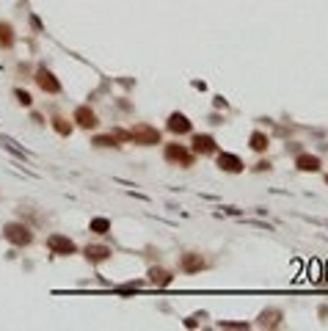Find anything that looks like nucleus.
I'll return each mask as SVG.
<instances>
[{
    "label": "nucleus",
    "instance_id": "obj_15",
    "mask_svg": "<svg viewBox=\"0 0 328 331\" xmlns=\"http://www.w3.org/2000/svg\"><path fill=\"white\" fill-rule=\"evenodd\" d=\"M14 44V28L8 22H0V47H11Z\"/></svg>",
    "mask_w": 328,
    "mask_h": 331
},
{
    "label": "nucleus",
    "instance_id": "obj_11",
    "mask_svg": "<svg viewBox=\"0 0 328 331\" xmlns=\"http://www.w3.org/2000/svg\"><path fill=\"white\" fill-rule=\"evenodd\" d=\"M86 260H91V262H105V260H111V248L108 246H86Z\"/></svg>",
    "mask_w": 328,
    "mask_h": 331
},
{
    "label": "nucleus",
    "instance_id": "obj_21",
    "mask_svg": "<svg viewBox=\"0 0 328 331\" xmlns=\"http://www.w3.org/2000/svg\"><path fill=\"white\" fill-rule=\"evenodd\" d=\"M326 182H328V177H326Z\"/></svg>",
    "mask_w": 328,
    "mask_h": 331
},
{
    "label": "nucleus",
    "instance_id": "obj_8",
    "mask_svg": "<svg viewBox=\"0 0 328 331\" xmlns=\"http://www.w3.org/2000/svg\"><path fill=\"white\" fill-rule=\"evenodd\" d=\"M207 262L199 257V254H193V251H188V254H182V262H179V268L185 271V273H199V271L204 268Z\"/></svg>",
    "mask_w": 328,
    "mask_h": 331
},
{
    "label": "nucleus",
    "instance_id": "obj_20",
    "mask_svg": "<svg viewBox=\"0 0 328 331\" xmlns=\"http://www.w3.org/2000/svg\"><path fill=\"white\" fill-rule=\"evenodd\" d=\"M17 99H20V102H22V105H25V108H28L30 102H33V99H30V94H28V91H22V89H20V91H17Z\"/></svg>",
    "mask_w": 328,
    "mask_h": 331
},
{
    "label": "nucleus",
    "instance_id": "obj_7",
    "mask_svg": "<svg viewBox=\"0 0 328 331\" xmlns=\"http://www.w3.org/2000/svg\"><path fill=\"white\" fill-rule=\"evenodd\" d=\"M75 121L83 127V130H94V127L99 124V121H97V113L91 111V108H86V105H80V108L75 111Z\"/></svg>",
    "mask_w": 328,
    "mask_h": 331
},
{
    "label": "nucleus",
    "instance_id": "obj_18",
    "mask_svg": "<svg viewBox=\"0 0 328 331\" xmlns=\"http://www.w3.org/2000/svg\"><path fill=\"white\" fill-rule=\"evenodd\" d=\"M53 127H56L61 135H69L72 133V124H69V121H63V119H53Z\"/></svg>",
    "mask_w": 328,
    "mask_h": 331
},
{
    "label": "nucleus",
    "instance_id": "obj_13",
    "mask_svg": "<svg viewBox=\"0 0 328 331\" xmlns=\"http://www.w3.org/2000/svg\"><path fill=\"white\" fill-rule=\"evenodd\" d=\"M279 320H281V312L279 309H268V312H262V315H259V326H262V329H276V326H279Z\"/></svg>",
    "mask_w": 328,
    "mask_h": 331
},
{
    "label": "nucleus",
    "instance_id": "obj_16",
    "mask_svg": "<svg viewBox=\"0 0 328 331\" xmlns=\"http://www.w3.org/2000/svg\"><path fill=\"white\" fill-rule=\"evenodd\" d=\"M248 144H251V149H254V152H265V149H268V144H270V141H268V135H265V133H259V130H257V133H251Z\"/></svg>",
    "mask_w": 328,
    "mask_h": 331
},
{
    "label": "nucleus",
    "instance_id": "obj_1",
    "mask_svg": "<svg viewBox=\"0 0 328 331\" xmlns=\"http://www.w3.org/2000/svg\"><path fill=\"white\" fill-rule=\"evenodd\" d=\"M127 138L135 144H141V147H154V144H160V133L154 130V127L149 124H135L130 133H127Z\"/></svg>",
    "mask_w": 328,
    "mask_h": 331
},
{
    "label": "nucleus",
    "instance_id": "obj_4",
    "mask_svg": "<svg viewBox=\"0 0 328 331\" xmlns=\"http://www.w3.org/2000/svg\"><path fill=\"white\" fill-rule=\"evenodd\" d=\"M47 246H50V251H53V254H61V257H69V254L77 251V246L72 243L69 238H63V235H50Z\"/></svg>",
    "mask_w": 328,
    "mask_h": 331
},
{
    "label": "nucleus",
    "instance_id": "obj_17",
    "mask_svg": "<svg viewBox=\"0 0 328 331\" xmlns=\"http://www.w3.org/2000/svg\"><path fill=\"white\" fill-rule=\"evenodd\" d=\"M91 232L108 235V232H111V221H108V218H94V221H91Z\"/></svg>",
    "mask_w": 328,
    "mask_h": 331
},
{
    "label": "nucleus",
    "instance_id": "obj_10",
    "mask_svg": "<svg viewBox=\"0 0 328 331\" xmlns=\"http://www.w3.org/2000/svg\"><path fill=\"white\" fill-rule=\"evenodd\" d=\"M168 130H171V133H177V135L190 133V121H188V116H185V113H171V116H168Z\"/></svg>",
    "mask_w": 328,
    "mask_h": 331
},
{
    "label": "nucleus",
    "instance_id": "obj_19",
    "mask_svg": "<svg viewBox=\"0 0 328 331\" xmlns=\"http://www.w3.org/2000/svg\"><path fill=\"white\" fill-rule=\"evenodd\" d=\"M94 144H97V147H116V135H99Z\"/></svg>",
    "mask_w": 328,
    "mask_h": 331
},
{
    "label": "nucleus",
    "instance_id": "obj_12",
    "mask_svg": "<svg viewBox=\"0 0 328 331\" xmlns=\"http://www.w3.org/2000/svg\"><path fill=\"white\" fill-rule=\"evenodd\" d=\"M149 282L157 284V287H168V284L174 282V276L168 273V271H163V268H152L149 271Z\"/></svg>",
    "mask_w": 328,
    "mask_h": 331
},
{
    "label": "nucleus",
    "instance_id": "obj_9",
    "mask_svg": "<svg viewBox=\"0 0 328 331\" xmlns=\"http://www.w3.org/2000/svg\"><path fill=\"white\" fill-rule=\"evenodd\" d=\"M193 152H199V155H212V152H215V138L207 135V133L193 135Z\"/></svg>",
    "mask_w": 328,
    "mask_h": 331
},
{
    "label": "nucleus",
    "instance_id": "obj_6",
    "mask_svg": "<svg viewBox=\"0 0 328 331\" xmlns=\"http://www.w3.org/2000/svg\"><path fill=\"white\" fill-rule=\"evenodd\" d=\"M218 169L229 171V174H240L243 171V160L238 155H232V152H221L218 155Z\"/></svg>",
    "mask_w": 328,
    "mask_h": 331
},
{
    "label": "nucleus",
    "instance_id": "obj_14",
    "mask_svg": "<svg viewBox=\"0 0 328 331\" xmlns=\"http://www.w3.org/2000/svg\"><path fill=\"white\" fill-rule=\"evenodd\" d=\"M295 163H298L300 171H317V169H320V157H317V155H300Z\"/></svg>",
    "mask_w": 328,
    "mask_h": 331
},
{
    "label": "nucleus",
    "instance_id": "obj_3",
    "mask_svg": "<svg viewBox=\"0 0 328 331\" xmlns=\"http://www.w3.org/2000/svg\"><path fill=\"white\" fill-rule=\"evenodd\" d=\"M166 160L168 163H179V166H185V169L193 166V155H190L182 144H168L166 147Z\"/></svg>",
    "mask_w": 328,
    "mask_h": 331
},
{
    "label": "nucleus",
    "instance_id": "obj_2",
    "mask_svg": "<svg viewBox=\"0 0 328 331\" xmlns=\"http://www.w3.org/2000/svg\"><path fill=\"white\" fill-rule=\"evenodd\" d=\"M3 238H6L8 243H14V246H28L30 240H33V232H30L25 224H6Z\"/></svg>",
    "mask_w": 328,
    "mask_h": 331
},
{
    "label": "nucleus",
    "instance_id": "obj_5",
    "mask_svg": "<svg viewBox=\"0 0 328 331\" xmlns=\"http://www.w3.org/2000/svg\"><path fill=\"white\" fill-rule=\"evenodd\" d=\"M36 83H39V89L47 91V94H58V91H61V83L56 80V75H53L50 69H44V66L36 72Z\"/></svg>",
    "mask_w": 328,
    "mask_h": 331
}]
</instances>
